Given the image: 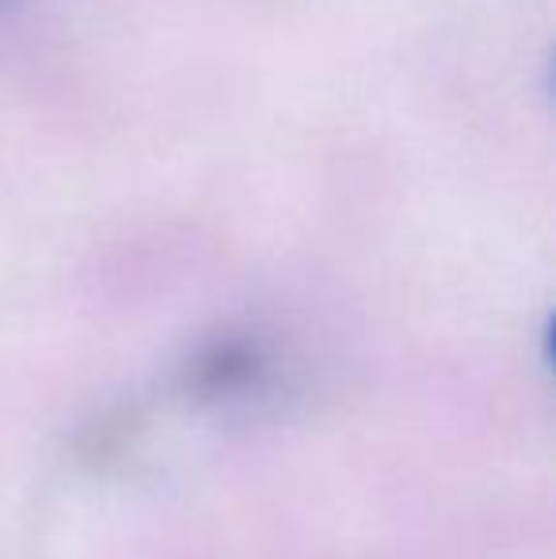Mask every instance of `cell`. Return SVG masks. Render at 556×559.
<instances>
[{
	"instance_id": "6da1fadb",
	"label": "cell",
	"mask_w": 556,
	"mask_h": 559,
	"mask_svg": "<svg viewBox=\"0 0 556 559\" xmlns=\"http://www.w3.org/2000/svg\"><path fill=\"white\" fill-rule=\"evenodd\" d=\"M252 373H256L252 350H245V346H222V350L206 354V361L199 366L194 381L206 392H229V389H240Z\"/></svg>"
}]
</instances>
